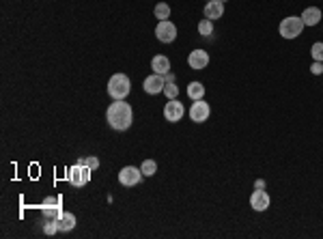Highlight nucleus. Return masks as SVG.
Returning a JSON list of instances; mask_svg holds the SVG:
<instances>
[{
	"label": "nucleus",
	"instance_id": "nucleus-1",
	"mask_svg": "<svg viewBox=\"0 0 323 239\" xmlns=\"http://www.w3.org/2000/svg\"><path fill=\"white\" fill-rule=\"evenodd\" d=\"M106 119H108V125L112 129L125 131V129H129V125L134 121V110L127 101L114 99V104H110L108 112H106Z\"/></svg>",
	"mask_w": 323,
	"mask_h": 239
},
{
	"label": "nucleus",
	"instance_id": "nucleus-2",
	"mask_svg": "<svg viewBox=\"0 0 323 239\" xmlns=\"http://www.w3.org/2000/svg\"><path fill=\"white\" fill-rule=\"evenodd\" d=\"M129 86L132 84H129V78L125 74H114L108 82V95L112 99H125L129 91H132Z\"/></svg>",
	"mask_w": 323,
	"mask_h": 239
},
{
	"label": "nucleus",
	"instance_id": "nucleus-3",
	"mask_svg": "<svg viewBox=\"0 0 323 239\" xmlns=\"http://www.w3.org/2000/svg\"><path fill=\"white\" fill-rule=\"evenodd\" d=\"M280 37H285V39H295L302 35L304 31V22H302V17H297V15H289V17H285L283 22H280Z\"/></svg>",
	"mask_w": 323,
	"mask_h": 239
},
{
	"label": "nucleus",
	"instance_id": "nucleus-4",
	"mask_svg": "<svg viewBox=\"0 0 323 239\" xmlns=\"http://www.w3.org/2000/svg\"><path fill=\"white\" fill-rule=\"evenodd\" d=\"M67 179H69V183H72V185H75V188H82V185L89 183L91 168H89V166H84V164H75V166H72V168L67 170Z\"/></svg>",
	"mask_w": 323,
	"mask_h": 239
},
{
	"label": "nucleus",
	"instance_id": "nucleus-5",
	"mask_svg": "<svg viewBox=\"0 0 323 239\" xmlns=\"http://www.w3.org/2000/svg\"><path fill=\"white\" fill-rule=\"evenodd\" d=\"M183 115H185V108H183V104H181L179 99H168L166 101V106H164V119H166L168 123L181 121Z\"/></svg>",
	"mask_w": 323,
	"mask_h": 239
},
{
	"label": "nucleus",
	"instance_id": "nucleus-6",
	"mask_svg": "<svg viewBox=\"0 0 323 239\" xmlns=\"http://www.w3.org/2000/svg\"><path fill=\"white\" fill-rule=\"evenodd\" d=\"M155 37L162 41V43H173L177 39V26H175L170 20H162L155 28Z\"/></svg>",
	"mask_w": 323,
	"mask_h": 239
},
{
	"label": "nucleus",
	"instance_id": "nucleus-7",
	"mask_svg": "<svg viewBox=\"0 0 323 239\" xmlns=\"http://www.w3.org/2000/svg\"><path fill=\"white\" fill-rule=\"evenodd\" d=\"M140 179H143V170L136 168V166H125V168H121V172H119V183L125 185V188L138 185Z\"/></svg>",
	"mask_w": 323,
	"mask_h": 239
},
{
	"label": "nucleus",
	"instance_id": "nucleus-8",
	"mask_svg": "<svg viewBox=\"0 0 323 239\" xmlns=\"http://www.w3.org/2000/svg\"><path fill=\"white\" fill-rule=\"evenodd\" d=\"M187 115H190V119L194 123H205L209 119V115H211V108H209V104L205 99H196L192 104V108H190Z\"/></svg>",
	"mask_w": 323,
	"mask_h": 239
},
{
	"label": "nucleus",
	"instance_id": "nucleus-9",
	"mask_svg": "<svg viewBox=\"0 0 323 239\" xmlns=\"http://www.w3.org/2000/svg\"><path fill=\"white\" fill-rule=\"evenodd\" d=\"M187 65H190L194 71H203L209 65V54L205 50H201V47H196V50H192L190 56H187Z\"/></svg>",
	"mask_w": 323,
	"mask_h": 239
},
{
	"label": "nucleus",
	"instance_id": "nucleus-10",
	"mask_svg": "<svg viewBox=\"0 0 323 239\" xmlns=\"http://www.w3.org/2000/svg\"><path fill=\"white\" fill-rule=\"evenodd\" d=\"M164 86H166V80H164L162 74H153V76H149V78H146V80L143 82L144 93H149V95L164 93Z\"/></svg>",
	"mask_w": 323,
	"mask_h": 239
},
{
	"label": "nucleus",
	"instance_id": "nucleus-11",
	"mask_svg": "<svg viewBox=\"0 0 323 239\" xmlns=\"http://www.w3.org/2000/svg\"><path fill=\"white\" fill-rule=\"evenodd\" d=\"M269 194L265 192V190H254L250 196V207L254 209V211H265V209L269 207Z\"/></svg>",
	"mask_w": 323,
	"mask_h": 239
},
{
	"label": "nucleus",
	"instance_id": "nucleus-12",
	"mask_svg": "<svg viewBox=\"0 0 323 239\" xmlns=\"http://www.w3.org/2000/svg\"><path fill=\"white\" fill-rule=\"evenodd\" d=\"M224 15V2L222 0H209L207 4H205V17L207 20H220V17Z\"/></svg>",
	"mask_w": 323,
	"mask_h": 239
},
{
	"label": "nucleus",
	"instance_id": "nucleus-13",
	"mask_svg": "<svg viewBox=\"0 0 323 239\" xmlns=\"http://www.w3.org/2000/svg\"><path fill=\"white\" fill-rule=\"evenodd\" d=\"M299 17H302L304 26H317V24L321 22V9L319 7H306Z\"/></svg>",
	"mask_w": 323,
	"mask_h": 239
},
{
	"label": "nucleus",
	"instance_id": "nucleus-14",
	"mask_svg": "<svg viewBox=\"0 0 323 239\" xmlns=\"http://www.w3.org/2000/svg\"><path fill=\"white\" fill-rule=\"evenodd\" d=\"M151 67H153L155 74H168L170 71V61H168V56H162V54H157L153 56V61H151Z\"/></svg>",
	"mask_w": 323,
	"mask_h": 239
},
{
	"label": "nucleus",
	"instance_id": "nucleus-15",
	"mask_svg": "<svg viewBox=\"0 0 323 239\" xmlns=\"http://www.w3.org/2000/svg\"><path fill=\"white\" fill-rule=\"evenodd\" d=\"M187 97H190L192 101L203 99V97H205V86H203V82H190V84H187Z\"/></svg>",
	"mask_w": 323,
	"mask_h": 239
},
{
	"label": "nucleus",
	"instance_id": "nucleus-16",
	"mask_svg": "<svg viewBox=\"0 0 323 239\" xmlns=\"http://www.w3.org/2000/svg\"><path fill=\"white\" fill-rule=\"evenodd\" d=\"M56 224H58V231H72L75 226V216L73 213H69V211H65L63 216L56 220Z\"/></svg>",
	"mask_w": 323,
	"mask_h": 239
},
{
	"label": "nucleus",
	"instance_id": "nucleus-17",
	"mask_svg": "<svg viewBox=\"0 0 323 239\" xmlns=\"http://www.w3.org/2000/svg\"><path fill=\"white\" fill-rule=\"evenodd\" d=\"M63 213L65 211L61 209V205H43V216L48 220H58Z\"/></svg>",
	"mask_w": 323,
	"mask_h": 239
},
{
	"label": "nucleus",
	"instance_id": "nucleus-18",
	"mask_svg": "<svg viewBox=\"0 0 323 239\" xmlns=\"http://www.w3.org/2000/svg\"><path fill=\"white\" fill-rule=\"evenodd\" d=\"M153 15H155L160 22H162V20H168V17H170V7H168L166 2H157L155 9H153Z\"/></svg>",
	"mask_w": 323,
	"mask_h": 239
},
{
	"label": "nucleus",
	"instance_id": "nucleus-19",
	"mask_svg": "<svg viewBox=\"0 0 323 239\" xmlns=\"http://www.w3.org/2000/svg\"><path fill=\"white\" fill-rule=\"evenodd\" d=\"M211 33H214V22L207 20V17L198 22V35H201V37H209Z\"/></svg>",
	"mask_w": 323,
	"mask_h": 239
},
{
	"label": "nucleus",
	"instance_id": "nucleus-20",
	"mask_svg": "<svg viewBox=\"0 0 323 239\" xmlns=\"http://www.w3.org/2000/svg\"><path fill=\"white\" fill-rule=\"evenodd\" d=\"M140 170H143L144 177H153L155 172H157V164L153 162V159H144L143 166H140Z\"/></svg>",
	"mask_w": 323,
	"mask_h": 239
},
{
	"label": "nucleus",
	"instance_id": "nucleus-21",
	"mask_svg": "<svg viewBox=\"0 0 323 239\" xmlns=\"http://www.w3.org/2000/svg\"><path fill=\"white\" fill-rule=\"evenodd\" d=\"M164 95H166L168 99H177V95H179V86L175 84V82H166V86H164Z\"/></svg>",
	"mask_w": 323,
	"mask_h": 239
},
{
	"label": "nucleus",
	"instance_id": "nucleus-22",
	"mask_svg": "<svg viewBox=\"0 0 323 239\" xmlns=\"http://www.w3.org/2000/svg\"><path fill=\"white\" fill-rule=\"evenodd\" d=\"M310 54H313L315 61L323 63V43H315L313 47H310Z\"/></svg>",
	"mask_w": 323,
	"mask_h": 239
},
{
	"label": "nucleus",
	"instance_id": "nucleus-23",
	"mask_svg": "<svg viewBox=\"0 0 323 239\" xmlns=\"http://www.w3.org/2000/svg\"><path fill=\"white\" fill-rule=\"evenodd\" d=\"M43 231H45V235H54V233L58 231V224H56V220H48L43 226Z\"/></svg>",
	"mask_w": 323,
	"mask_h": 239
},
{
	"label": "nucleus",
	"instance_id": "nucleus-24",
	"mask_svg": "<svg viewBox=\"0 0 323 239\" xmlns=\"http://www.w3.org/2000/svg\"><path fill=\"white\" fill-rule=\"evenodd\" d=\"M78 164H84V166H89L91 170H95L97 166H99V159L97 158H84V159H80Z\"/></svg>",
	"mask_w": 323,
	"mask_h": 239
},
{
	"label": "nucleus",
	"instance_id": "nucleus-25",
	"mask_svg": "<svg viewBox=\"0 0 323 239\" xmlns=\"http://www.w3.org/2000/svg\"><path fill=\"white\" fill-rule=\"evenodd\" d=\"M310 71H313L315 76H319V74H323V63H319V61H315L313 63V67H310Z\"/></svg>",
	"mask_w": 323,
	"mask_h": 239
},
{
	"label": "nucleus",
	"instance_id": "nucleus-26",
	"mask_svg": "<svg viewBox=\"0 0 323 239\" xmlns=\"http://www.w3.org/2000/svg\"><path fill=\"white\" fill-rule=\"evenodd\" d=\"M43 205H61V199H58V196H48Z\"/></svg>",
	"mask_w": 323,
	"mask_h": 239
},
{
	"label": "nucleus",
	"instance_id": "nucleus-27",
	"mask_svg": "<svg viewBox=\"0 0 323 239\" xmlns=\"http://www.w3.org/2000/svg\"><path fill=\"white\" fill-rule=\"evenodd\" d=\"M222 2H224V0H222Z\"/></svg>",
	"mask_w": 323,
	"mask_h": 239
},
{
	"label": "nucleus",
	"instance_id": "nucleus-28",
	"mask_svg": "<svg viewBox=\"0 0 323 239\" xmlns=\"http://www.w3.org/2000/svg\"><path fill=\"white\" fill-rule=\"evenodd\" d=\"M207 2H209V0H207Z\"/></svg>",
	"mask_w": 323,
	"mask_h": 239
}]
</instances>
